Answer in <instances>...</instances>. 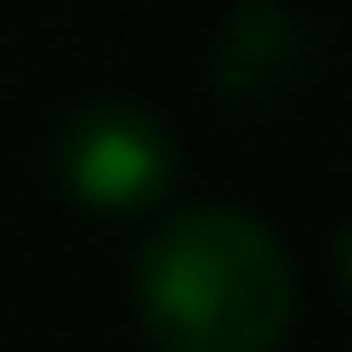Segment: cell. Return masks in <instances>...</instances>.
<instances>
[{
    "mask_svg": "<svg viewBox=\"0 0 352 352\" xmlns=\"http://www.w3.org/2000/svg\"><path fill=\"white\" fill-rule=\"evenodd\" d=\"M137 309L158 352H280L295 324V266L266 223L187 209L144 245Z\"/></svg>",
    "mask_w": 352,
    "mask_h": 352,
    "instance_id": "1",
    "label": "cell"
},
{
    "mask_svg": "<svg viewBox=\"0 0 352 352\" xmlns=\"http://www.w3.org/2000/svg\"><path fill=\"white\" fill-rule=\"evenodd\" d=\"M51 166H58V187L87 209H151L180 180V144L166 137L151 108L87 101L58 122Z\"/></svg>",
    "mask_w": 352,
    "mask_h": 352,
    "instance_id": "2",
    "label": "cell"
},
{
    "mask_svg": "<svg viewBox=\"0 0 352 352\" xmlns=\"http://www.w3.org/2000/svg\"><path fill=\"white\" fill-rule=\"evenodd\" d=\"M309 72H316V36L280 0L230 8V22H223V36H216V87L223 94L274 101V94H295Z\"/></svg>",
    "mask_w": 352,
    "mask_h": 352,
    "instance_id": "3",
    "label": "cell"
}]
</instances>
